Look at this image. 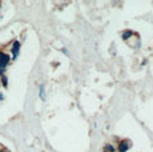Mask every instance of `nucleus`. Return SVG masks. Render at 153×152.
Returning a JSON list of instances; mask_svg holds the SVG:
<instances>
[{
	"label": "nucleus",
	"instance_id": "obj_5",
	"mask_svg": "<svg viewBox=\"0 0 153 152\" xmlns=\"http://www.w3.org/2000/svg\"><path fill=\"white\" fill-rule=\"evenodd\" d=\"M0 81H1V86L4 87V88H7L8 87V77L5 75H1L0 76Z\"/></svg>",
	"mask_w": 153,
	"mask_h": 152
},
{
	"label": "nucleus",
	"instance_id": "obj_2",
	"mask_svg": "<svg viewBox=\"0 0 153 152\" xmlns=\"http://www.w3.org/2000/svg\"><path fill=\"white\" fill-rule=\"evenodd\" d=\"M20 47H22V44H20L19 40H13L12 45H11V54H12V56H11V61L17 59V56H19V54H20Z\"/></svg>",
	"mask_w": 153,
	"mask_h": 152
},
{
	"label": "nucleus",
	"instance_id": "obj_3",
	"mask_svg": "<svg viewBox=\"0 0 153 152\" xmlns=\"http://www.w3.org/2000/svg\"><path fill=\"white\" fill-rule=\"evenodd\" d=\"M132 143L129 142V140H123L121 143H120V150H119V152H126L129 150V148L132 147Z\"/></svg>",
	"mask_w": 153,
	"mask_h": 152
},
{
	"label": "nucleus",
	"instance_id": "obj_4",
	"mask_svg": "<svg viewBox=\"0 0 153 152\" xmlns=\"http://www.w3.org/2000/svg\"><path fill=\"white\" fill-rule=\"evenodd\" d=\"M39 98L42 101H45V86L44 84L39 86Z\"/></svg>",
	"mask_w": 153,
	"mask_h": 152
},
{
	"label": "nucleus",
	"instance_id": "obj_7",
	"mask_svg": "<svg viewBox=\"0 0 153 152\" xmlns=\"http://www.w3.org/2000/svg\"><path fill=\"white\" fill-rule=\"evenodd\" d=\"M132 35H133V32L132 31H125L124 34H123V39H128V37L132 36Z\"/></svg>",
	"mask_w": 153,
	"mask_h": 152
},
{
	"label": "nucleus",
	"instance_id": "obj_10",
	"mask_svg": "<svg viewBox=\"0 0 153 152\" xmlns=\"http://www.w3.org/2000/svg\"><path fill=\"white\" fill-rule=\"evenodd\" d=\"M0 152H8L7 150H4V148H1V150H0Z\"/></svg>",
	"mask_w": 153,
	"mask_h": 152
},
{
	"label": "nucleus",
	"instance_id": "obj_11",
	"mask_svg": "<svg viewBox=\"0 0 153 152\" xmlns=\"http://www.w3.org/2000/svg\"><path fill=\"white\" fill-rule=\"evenodd\" d=\"M1 8H3V4H1V1H0V11H1Z\"/></svg>",
	"mask_w": 153,
	"mask_h": 152
},
{
	"label": "nucleus",
	"instance_id": "obj_1",
	"mask_svg": "<svg viewBox=\"0 0 153 152\" xmlns=\"http://www.w3.org/2000/svg\"><path fill=\"white\" fill-rule=\"evenodd\" d=\"M10 63H11V56L7 52L0 51V76L5 75V69H7Z\"/></svg>",
	"mask_w": 153,
	"mask_h": 152
},
{
	"label": "nucleus",
	"instance_id": "obj_9",
	"mask_svg": "<svg viewBox=\"0 0 153 152\" xmlns=\"http://www.w3.org/2000/svg\"><path fill=\"white\" fill-rule=\"evenodd\" d=\"M3 100H4V93L0 91V101H3Z\"/></svg>",
	"mask_w": 153,
	"mask_h": 152
},
{
	"label": "nucleus",
	"instance_id": "obj_12",
	"mask_svg": "<svg viewBox=\"0 0 153 152\" xmlns=\"http://www.w3.org/2000/svg\"><path fill=\"white\" fill-rule=\"evenodd\" d=\"M104 152H107V151H104Z\"/></svg>",
	"mask_w": 153,
	"mask_h": 152
},
{
	"label": "nucleus",
	"instance_id": "obj_6",
	"mask_svg": "<svg viewBox=\"0 0 153 152\" xmlns=\"http://www.w3.org/2000/svg\"><path fill=\"white\" fill-rule=\"evenodd\" d=\"M105 151H107V152H114L116 150H114V147L112 144H107V145H105Z\"/></svg>",
	"mask_w": 153,
	"mask_h": 152
},
{
	"label": "nucleus",
	"instance_id": "obj_8",
	"mask_svg": "<svg viewBox=\"0 0 153 152\" xmlns=\"http://www.w3.org/2000/svg\"><path fill=\"white\" fill-rule=\"evenodd\" d=\"M61 52H63L64 55H67V56H68V51H67V48H65V47H63V48H61Z\"/></svg>",
	"mask_w": 153,
	"mask_h": 152
}]
</instances>
